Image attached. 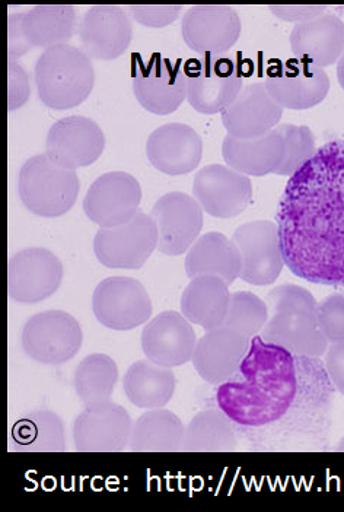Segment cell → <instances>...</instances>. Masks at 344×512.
Masks as SVG:
<instances>
[{
	"mask_svg": "<svg viewBox=\"0 0 344 512\" xmlns=\"http://www.w3.org/2000/svg\"><path fill=\"white\" fill-rule=\"evenodd\" d=\"M266 304L270 316L280 311H307L317 314L318 301L308 289L298 285H280L267 294Z\"/></svg>",
	"mask_w": 344,
	"mask_h": 512,
	"instance_id": "8d00e7d4",
	"label": "cell"
},
{
	"mask_svg": "<svg viewBox=\"0 0 344 512\" xmlns=\"http://www.w3.org/2000/svg\"><path fill=\"white\" fill-rule=\"evenodd\" d=\"M92 311L107 329L127 332L148 323L154 307L142 283L129 276H111L95 288Z\"/></svg>",
	"mask_w": 344,
	"mask_h": 512,
	"instance_id": "ba28073f",
	"label": "cell"
},
{
	"mask_svg": "<svg viewBox=\"0 0 344 512\" xmlns=\"http://www.w3.org/2000/svg\"><path fill=\"white\" fill-rule=\"evenodd\" d=\"M222 157L228 167L248 177L275 174L285 157V141L277 130L254 139H237L226 135Z\"/></svg>",
	"mask_w": 344,
	"mask_h": 512,
	"instance_id": "484cf974",
	"label": "cell"
},
{
	"mask_svg": "<svg viewBox=\"0 0 344 512\" xmlns=\"http://www.w3.org/2000/svg\"><path fill=\"white\" fill-rule=\"evenodd\" d=\"M283 108L261 82L244 85L234 103L222 113L226 135L237 139H254L275 130Z\"/></svg>",
	"mask_w": 344,
	"mask_h": 512,
	"instance_id": "7402d4cb",
	"label": "cell"
},
{
	"mask_svg": "<svg viewBox=\"0 0 344 512\" xmlns=\"http://www.w3.org/2000/svg\"><path fill=\"white\" fill-rule=\"evenodd\" d=\"M285 265L315 285H344V141L317 149L289 177L277 208Z\"/></svg>",
	"mask_w": 344,
	"mask_h": 512,
	"instance_id": "7a4b0ae2",
	"label": "cell"
},
{
	"mask_svg": "<svg viewBox=\"0 0 344 512\" xmlns=\"http://www.w3.org/2000/svg\"><path fill=\"white\" fill-rule=\"evenodd\" d=\"M240 15L231 6H191L181 22V36L193 52L202 56H224L240 40Z\"/></svg>",
	"mask_w": 344,
	"mask_h": 512,
	"instance_id": "7c38bea8",
	"label": "cell"
},
{
	"mask_svg": "<svg viewBox=\"0 0 344 512\" xmlns=\"http://www.w3.org/2000/svg\"><path fill=\"white\" fill-rule=\"evenodd\" d=\"M296 60L317 68L339 62L344 53V22L336 15L324 14L292 28L289 37Z\"/></svg>",
	"mask_w": 344,
	"mask_h": 512,
	"instance_id": "cb8c5ba5",
	"label": "cell"
},
{
	"mask_svg": "<svg viewBox=\"0 0 344 512\" xmlns=\"http://www.w3.org/2000/svg\"><path fill=\"white\" fill-rule=\"evenodd\" d=\"M82 343L81 324L62 310L43 311L31 317L22 330V349L38 364H66L78 355Z\"/></svg>",
	"mask_w": 344,
	"mask_h": 512,
	"instance_id": "5b68a950",
	"label": "cell"
},
{
	"mask_svg": "<svg viewBox=\"0 0 344 512\" xmlns=\"http://www.w3.org/2000/svg\"><path fill=\"white\" fill-rule=\"evenodd\" d=\"M193 197L207 215L235 218L250 206L253 184L250 177L228 165H207L194 177Z\"/></svg>",
	"mask_w": 344,
	"mask_h": 512,
	"instance_id": "9a60e30c",
	"label": "cell"
},
{
	"mask_svg": "<svg viewBox=\"0 0 344 512\" xmlns=\"http://www.w3.org/2000/svg\"><path fill=\"white\" fill-rule=\"evenodd\" d=\"M133 92L140 106L156 116L174 113L187 100V75L180 65L154 54L133 73Z\"/></svg>",
	"mask_w": 344,
	"mask_h": 512,
	"instance_id": "2e32d148",
	"label": "cell"
},
{
	"mask_svg": "<svg viewBox=\"0 0 344 512\" xmlns=\"http://www.w3.org/2000/svg\"><path fill=\"white\" fill-rule=\"evenodd\" d=\"M142 202V187L124 171L98 177L84 199L85 215L100 228H114L132 221Z\"/></svg>",
	"mask_w": 344,
	"mask_h": 512,
	"instance_id": "4fadbf2b",
	"label": "cell"
},
{
	"mask_svg": "<svg viewBox=\"0 0 344 512\" xmlns=\"http://www.w3.org/2000/svg\"><path fill=\"white\" fill-rule=\"evenodd\" d=\"M119 381V367L111 356L92 354L82 359L73 375V387L85 406L111 400Z\"/></svg>",
	"mask_w": 344,
	"mask_h": 512,
	"instance_id": "836d02e7",
	"label": "cell"
},
{
	"mask_svg": "<svg viewBox=\"0 0 344 512\" xmlns=\"http://www.w3.org/2000/svg\"><path fill=\"white\" fill-rule=\"evenodd\" d=\"M82 50L91 59H119L129 49L133 25L129 14L117 5H95L85 12L78 27Z\"/></svg>",
	"mask_w": 344,
	"mask_h": 512,
	"instance_id": "d6986e66",
	"label": "cell"
},
{
	"mask_svg": "<svg viewBox=\"0 0 344 512\" xmlns=\"http://www.w3.org/2000/svg\"><path fill=\"white\" fill-rule=\"evenodd\" d=\"M285 141V157L276 176L292 177L317 152V143L310 127L285 123L276 127Z\"/></svg>",
	"mask_w": 344,
	"mask_h": 512,
	"instance_id": "d590c367",
	"label": "cell"
},
{
	"mask_svg": "<svg viewBox=\"0 0 344 512\" xmlns=\"http://www.w3.org/2000/svg\"><path fill=\"white\" fill-rule=\"evenodd\" d=\"M197 339L193 324L178 311H164L142 330V351L146 359L165 368L183 367L193 359Z\"/></svg>",
	"mask_w": 344,
	"mask_h": 512,
	"instance_id": "ac0fdd59",
	"label": "cell"
},
{
	"mask_svg": "<svg viewBox=\"0 0 344 512\" xmlns=\"http://www.w3.org/2000/svg\"><path fill=\"white\" fill-rule=\"evenodd\" d=\"M324 365L331 383L344 396V340L328 345Z\"/></svg>",
	"mask_w": 344,
	"mask_h": 512,
	"instance_id": "7bdbcfd3",
	"label": "cell"
},
{
	"mask_svg": "<svg viewBox=\"0 0 344 512\" xmlns=\"http://www.w3.org/2000/svg\"><path fill=\"white\" fill-rule=\"evenodd\" d=\"M34 78L44 106L70 110L88 100L95 85V69L84 50L63 44L38 57Z\"/></svg>",
	"mask_w": 344,
	"mask_h": 512,
	"instance_id": "3957f363",
	"label": "cell"
},
{
	"mask_svg": "<svg viewBox=\"0 0 344 512\" xmlns=\"http://www.w3.org/2000/svg\"><path fill=\"white\" fill-rule=\"evenodd\" d=\"M158 228L151 215H138L114 228H100L94 238L98 262L110 269L139 270L158 248Z\"/></svg>",
	"mask_w": 344,
	"mask_h": 512,
	"instance_id": "8992f818",
	"label": "cell"
},
{
	"mask_svg": "<svg viewBox=\"0 0 344 512\" xmlns=\"http://www.w3.org/2000/svg\"><path fill=\"white\" fill-rule=\"evenodd\" d=\"M25 33L33 47L63 46L76 30V8L72 5H38L25 12Z\"/></svg>",
	"mask_w": 344,
	"mask_h": 512,
	"instance_id": "1f68e13d",
	"label": "cell"
},
{
	"mask_svg": "<svg viewBox=\"0 0 344 512\" xmlns=\"http://www.w3.org/2000/svg\"><path fill=\"white\" fill-rule=\"evenodd\" d=\"M31 85L30 76L24 66L15 60L8 62V108L9 111L24 107L30 100Z\"/></svg>",
	"mask_w": 344,
	"mask_h": 512,
	"instance_id": "ab89813d",
	"label": "cell"
},
{
	"mask_svg": "<svg viewBox=\"0 0 344 512\" xmlns=\"http://www.w3.org/2000/svg\"><path fill=\"white\" fill-rule=\"evenodd\" d=\"M336 451H344V438L339 442V445H337Z\"/></svg>",
	"mask_w": 344,
	"mask_h": 512,
	"instance_id": "f6af8a7d",
	"label": "cell"
},
{
	"mask_svg": "<svg viewBox=\"0 0 344 512\" xmlns=\"http://www.w3.org/2000/svg\"><path fill=\"white\" fill-rule=\"evenodd\" d=\"M187 101L202 114L224 113L244 88L237 63L229 57L205 56L186 69Z\"/></svg>",
	"mask_w": 344,
	"mask_h": 512,
	"instance_id": "52a82bcc",
	"label": "cell"
},
{
	"mask_svg": "<svg viewBox=\"0 0 344 512\" xmlns=\"http://www.w3.org/2000/svg\"><path fill=\"white\" fill-rule=\"evenodd\" d=\"M175 386L172 368L161 367L149 359L130 365L123 378L127 399L140 409H164L174 397Z\"/></svg>",
	"mask_w": 344,
	"mask_h": 512,
	"instance_id": "f1b7e54d",
	"label": "cell"
},
{
	"mask_svg": "<svg viewBox=\"0 0 344 512\" xmlns=\"http://www.w3.org/2000/svg\"><path fill=\"white\" fill-rule=\"evenodd\" d=\"M127 9L138 24L149 28L168 27L183 12L180 5H130Z\"/></svg>",
	"mask_w": 344,
	"mask_h": 512,
	"instance_id": "f35d334b",
	"label": "cell"
},
{
	"mask_svg": "<svg viewBox=\"0 0 344 512\" xmlns=\"http://www.w3.org/2000/svg\"><path fill=\"white\" fill-rule=\"evenodd\" d=\"M264 85L280 107L308 110L326 100L330 78L324 69L295 59L273 69Z\"/></svg>",
	"mask_w": 344,
	"mask_h": 512,
	"instance_id": "ffe728a7",
	"label": "cell"
},
{
	"mask_svg": "<svg viewBox=\"0 0 344 512\" xmlns=\"http://www.w3.org/2000/svg\"><path fill=\"white\" fill-rule=\"evenodd\" d=\"M203 212L187 193L171 192L156 200L151 216L158 228V250L171 257L187 253L202 234Z\"/></svg>",
	"mask_w": 344,
	"mask_h": 512,
	"instance_id": "5bb4252c",
	"label": "cell"
},
{
	"mask_svg": "<svg viewBox=\"0 0 344 512\" xmlns=\"http://www.w3.org/2000/svg\"><path fill=\"white\" fill-rule=\"evenodd\" d=\"M240 251V279L254 286L272 285L285 267L277 224L270 221L247 222L231 238Z\"/></svg>",
	"mask_w": 344,
	"mask_h": 512,
	"instance_id": "8fae6325",
	"label": "cell"
},
{
	"mask_svg": "<svg viewBox=\"0 0 344 512\" xmlns=\"http://www.w3.org/2000/svg\"><path fill=\"white\" fill-rule=\"evenodd\" d=\"M25 14H11L8 18L9 60L19 59L33 49L24 28Z\"/></svg>",
	"mask_w": 344,
	"mask_h": 512,
	"instance_id": "60d3db41",
	"label": "cell"
},
{
	"mask_svg": "<svg viewBox=\"0 0 344 512\" xmlns=\"http://www.w3.org/2000/svg\"><path fill=\"white\" fill-rule=\"evenodd\" d=\"M186 426L167 409H152L133 424L129 450L133 453H177L183 451Z\"/></svg>",
	"mask_w": 344,
	"mask_h": 512,
	"instance_id": "f546056e",
	"label": "cell"
},
{
	"mask_svg": "<svg viewBox=\"0 0 344 512\" xmlns=\"http://www.w3.org/2000/svg\"><path fill=\"white\" fill-rule=\"evenodd\" d=\"M12 450L24 453L66 451V431L62 419L50 410H35L15 422L11 432Z\"/></svg>",
	"mask_w": 344,
	"mask_h": 512,
	"instance_id": "4dcf8cb0",
	"label": "cell"
},
{
	"mask_svg": "<svg viewBox=\"0 0 344 512\" xmlns=\"http://www.w3.org/2000/svg\"><path fill=\"white\" fill-rule=\"evenodd\" d=\"M270 11L277 18L283 19V21L295 22L301 24V22L311 21L324 15L327 6L320 5H275L269 6Z\"/></svg>",
	"mask_w": 344,
	"mask_h": 512,
	"instance_id": "b9f144b4",
	"label": "cell"
},
{
	"mask_svg": "<svg viewBox=\"0 0 344 512\" xmlns=\"http://www.w3.org/2000/svg\"><path fill=\"white\" fill-rule=\"evenodd\" d=\"M336 387L320 358L296 356L266 342L250 340L238 371L216 390V403L232 425L256 432L291 425L298 416L320 437L327 434Z\"/></svg>",
	"mask_w": 344,
	"mask_h": 512,
	"instance_id": "6da1fadb",
	"label": "cell"
},
{
	"mask_svg": "<svg viewBox=\"0 0 344 512\" xmlns=\"http://www.w3.org/2000/svg\"><path fill=\"white\" fill-rule=\"evenodd\" d=\"M318 323L328 343L344 340V297L340 294L328 295L318 302Z\"/></svg>",
	"mask_w": 344,
	"mask_h": 512,
	"instance_id": "74e56055",
	"label": "cell"
},
{
	"mask_svg": "<svg viewBox=\"0 0 344 512\" xmlns=\"http://www.w3.org/2000/svg\"><path fill=\"white\" fill-rule=\"evenodd\" d=\"M81 192L76 171L56 164L49 155H35L22 165L18 193L28 211L43 218H59L75 206Z\"/></svg>",
	"mask_w": 344,
	"mask_h": 512,
	"instance_id": "277c9868",
	"label": "cell"
},
{
	"mask_svg": "<svg viewBox=\"0 0 344 512\" xmlns=\"http://www.w3.org/2000/svg\"><path fill=\"white\" fill-rule=\"evenodd\" d=\"M65 269L53 251L30 247L18 251L8 265V292L19 304H37L56 294Z\"/></svg>",
	"mask_w": 344,
	"mask_h": 512,
	"instance_id": "30bf717a",
	"label": "cell"
},
{
	"mask_svg": "<svg viewBox=\"0 0 344 512\" xmlns=\"http://www.w3.org/2000/svg\"><path fill=\"white\" fill-rule=\"evenodd\" d=\"M133 424L129 412L111 400L85 406L73 422V445L79 453H121L129 448Z\"/></svg>",
	"mask_w": 344,
	"mask_h": 512,
	"instance_id": "9c48e42d",
	"label": "cell"
},
{
	"mask_svg": "<svg viewBox=\"0 0 344 512\" xmlns=\"http://www.w3.org/2000/svg\"><path fill=\"white\" fill-rule=\"evenodd\" d=\"M186 273L190 279L212 275L224 279L229 286L241 275L242 259L234 241L221 232L200 235L187 251Z\"/></svg>",
	"mask_w": 344,
	"mask_h": 512,
	"instance_id": "4316f807",
	"label": "cell"
},
{
	"mask_svg": "<svg viewBox=\"0 0 344 512\" xmlns=\"http://www.w3.org/2000/svg\"><path fill=\"white\" fill-rule=\"evenodd\" d=\"M260 336L266 342L288 349L293 355L307 358H321L330 345L318 323L317 314L307 311L272 314Z\"/></svg>",
	"mask_w": 344,
	"mask_h": 512,
	"instance_id": "d4e9b609",
	"label": "cell"
},
{
	"mask_svg": "<svg viewBox=\"0 0 344 512\" xmlns=\"http://www.w3.org/2000/svg\"><path fill=\"white\" fill-rule=\"evenodd\" d=\"M250 340V337L225 326L207 330L206 335L197 342L191 359L197 374L206 383L215 386L225 383L240 368Z\"/></svg>",
	"mask_w": 344,
	"mask_h": 512,
	"instance_id": "603a6c76",
	"label": "cell"
},
{
	"mask_svg": "<svg viewBox=\"0 0 344 512\" xmlns=\"http://www.w3.org/2000/svg\"><path fill=\"white\" fill-rule=\"evenodd\" d=\"M337 78H339L340 87H342L344 91V53L343 56L340 57L339 62H337Z\"/></svg>",
	"mask_w": 344,
	"mask_h": 512,
	"instance_id": "ee69618b",
	"label": "cell"
},
{
	"mask_svg": "<svg viewBox=\"0 0 344 512\" xmlns=\"http://www.w3.org/2000/svg\"><path fill=\"white\" fill-rule=\"evenodd\" d=\"M231 292L218 276L205 275L191 279L181 295V314L191 324L213 330L224 326Z\"/></svg>",
	"mask_w": 344,
	"mask_h": 512,
	"instance_id": "83f0119b",
	"label": "cell"
},
{
	"mask_svg": "<svg viewBox=\"0 0 344 512\" xmlns=\"http://www.w3.org/2000/svg\"><path fill=\"white\" fill-rule=\"evenodd\" d=\"M149 162L168 176H184L199 167L203 141L199 133L183 123L158 127L146 142Z\"/></svg>",
	"mask_w": 344,
	"mask_h": 512,
	"instance_id": "44dd1931",
	"label": "cell"
},
{
	"mask_svg": "<svg viewBox=\"0 0 344 512\" xmlns=\"http://www.w3.org/2000/svg\"><path fill=\"white\" fill-rule=\"evenodd\" d=\"M237 445L234 425L221 409L203 410L186 426L183 451L187 453H229Z\"/></svg>",
	"mask_w": 344,
	"mask_h": 512,
	"instance_id": "d6a6232c",
	"label": "cell"
},
{
	"mask_svg": "<svg viewBox=\"0 0 344 512\" xmlns=\"http://www.w3.org/2000/svg\"><path fill=\"white\" fill-rule=\"evenodd\" d=\"M269 318L270 311L266 301L253 292L237 291L231 294L224 326L253 339L260 335Z\"/></svg>",
	"mask_w": 344,
	"mask_h": 512,
	"instance_id": "e575fe53",
	"label": "cell"
},
{
	"mask_svg": "<svg viewBox=\"0 0 344 512\" xmlns=\"http://www.w3.org/2000/svg\"><path fill=\"white\" fill-rule=\"evenodd\" d=\"M105 135L100 124L84 116H70L50 127L46 154L69 170L89 167L103 155Z\"/></svg>",
	"mask_w": 344,
	"mask_h": 512,
	"instance_id": "e0dca14e",
	"label": "cell"
}]
</instances>
